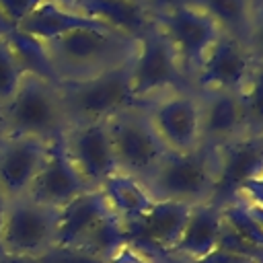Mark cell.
<instances>
[{
  "label": "cell",
  "instance_id": "cell-1",
  "mask_svg": "<svg viewBox=\"0 0 263 263\" xmlns=\"http://www.w3.org/2000/svg\"><path fill=\"white\" fill-rule=\"evenodd\" d=\"M136 43L138 39L109 27H86L47 41L45 49L58 80L68 82L125 66L136 51Z\"/></svg>",
  "mask_w": 263,
  "mask_h": 263
},
{
  "label": "cell",
  "instance_id": "cell-2",
  "mask_svg": "<svg viewBox=\"0 0 263 263\" xmlns=\"http://www.w3.org/2000/svg\"><path fill=\"white\" fill-rule=\"evenodd\" d=\"M220 181V148L199 146L197 150L166 152L156 171L144 183L154 199L197 205L216 199Z\"/></svg>",
  "mask_w": 263,
  "mask_h": 263
},
{
  "label": "cell",
  "instance_id": "cell-3",
  "mask_svg": "<svg viewBox=\"0 0 263 263\" xmlns=\"http://www.w3.org/2000/svg\"><path fill=\"white\" fill-rule=\"evenodd\" d=\"M2 113L6 136H33L51 142L68 129L60 84L35 74L23 76Z\"/></svg>",
  "mask_w": 263,
  "mask_h": 263
},
{
  "label": "cell",
  "instance_id": "cell-4",
  "mask_svg": "<svg viewBox=\"0 0 263 263\" xmlns=\"http://www.w3.org/2000/svg\"><path fill=\"white\" fill-rule=\"evenodd\" d=\"M154 23L171 43L189 84L201 60L224 33L212 16L187 0H171L154 10Z\"/></svg>",
  "mask_w": 263,
  "mask_h": 263
},
{
  "label": "cell",
  "instance_id": "cell-5",
  "mask_svg": "<svg viewBox=\"0 0 263 263\" xmlns=\"http://www.w3.org/2000/svg\"><path fill=\"white\" fill-rule=\"evenodd\" d=\"M68 125L76 121L109 119L136 103L129 82V62L103 74L60 82Z\"/></svg>",
  "mask_w": 263,
  "mask_h": 263
},
{
  "label": "cell",
  "instance_id": "cell-6",
  "mask_svg": "<svg viewBox=\"0 0 263 263\" xmlns=\"http://www.w3.org/2000/svg\"><path fill=\"white\" fill-rule=\"evenodd\" d=\"M107 125L119 173L146 183L166 154V148L148 119L146 107L134 103L109 117Z\"/></svg>",
  "mask_w": 263,
  "mask_h": 263
},
{
  "label": "cell",
  "instance_id": "cell-7",
  "mask_svg": "<svg viewBox=\"0 0 263 263\" xmlns=\"http://www.w3.org/2000/svg\"><path fill=\"white\" fill-rule=\"evenodd\" d=\"M142 105L166 152L183 154L203 146L201 99L193 86L166 90Z\"/></svg>",
  "mask_w": 263,
  "mask_h": 263
},
{
  "label": "cell",
  "instance_id": "cell-8",
  "mask_svg": "<svg viewBox=\"0 0 263 263\" xmlns=\"http://www.w3.org/2000/svg\"><path fill=\"white\" fill-rule=\"evenodd\" d=\"M129 82L136 103H146L173 88L191 86L156 23L136 43V51L129 60Z\"/></svg>",
  "mask_w": 263,
  "mask_h": 263
},
{
  "label": "cell",
  "instance_id": "cell-9",
  "mask_svg": "<svg viewBox=\"0 0 263 263\" xmlns=\"http://www.w3.org/2000/svg\"><path fill=\"white\" fill-rule=\"evenodd\" d=\"M55 238L58 210L37 203L27 195L6 201L2 224L4 253L41 257L55 247Z\"/></svg>",
  "mask_w": 263,
  "mask_h": 263
},
{
  "label": "cell",
  "instance_id": "cell-10",
  "mask_svg": "<svg viewBox=\"0 0 263 263\" xmlns=\"http://www.w3.org/2000/svg\"><path fill=\"white\" fill-rule=\"evenodd\" d=\"M62 140L68 158L90 189H101L119 173L107 119L70 123Z\"/></svg>",
  "mask_w": 263,
  "mask_h": 263
},
{
  "label": "cell",
  "instance_id": "cell-11",
  "mask_svg": "<svg viewBox=\"0 0 263 263\" xmlns=\"http://www.w3.org/2000/svg\"><path fill=\"white\" fill-rule=\"evenodd\" d=\"M257 60L245 39L222 33L210 47L191 78V86L203 90L242 92Z\"/></svg>",
  "mask_w": 263,
  "mask_h": 263
},
{
  "label": "cell",
  "instance_id": "cell-12",
  "mask_svg": "<svg viewBox=\"0 0 263 263\" xmlns=\"http://www.w3.org/2000/svg\"><path fill=\"white\" fill-rule=\"evenodd\" d=\"M90 187L84 183V179L80 177V173L76 171L72 160L68 158L64 140L60 136L49 142L47 156H45L35 181L31 183L27 197H31L33 201L43 203L47 208L60 210L68 201H72L74 197H78L80 193H84Z\"/></svg>",
  "mask_w": 263,
  "mask_h": 263
},
{
  "label": "cell",
  "instance_id": "cell-13",
  "mask_svg": "<svg viewBox=\"0 0 263 263\" xmlns=\"http://www.w3.org/2000/svg\"><path fill=\"white\" fill-rule=\"evenodd\" d=\"M191 208L193 205L179 203V201L154 199L148 214L138 224L125 230V238L132 245L160 259H166L181 238V232L185 228Z\"/></svg>",
  "mask_w": 263,
  "mask_h": 263
},
{
  "label": "cell",
  "instance_id": "cell-14",
  "mask_svg": "<svg viewBox=\"0 0 263 263\" xmlns=\"http://www.w3.org/2000/svg\"><path fill=\"white\" fill-rule=\"evenodd\" d=\"M47 150L49 142L33 136H6L0 142V191L6 199L27 195Z\"/></svg>",
  "mask_w": 263,
  "mask_h": 263
},
{
  "label": "cell",
  "instance_id": "cell-15",
  "mask_svg": "<svg viewBox=\"0 0 263 263\" xmlns=\"http://www.w3.org/2000/svg\"><path fill=\"white\" fill-rule=\"evenodd\" d=\"M199 99H201V138L205 146L224 148L247 136L245 111L238 92L203 90L199 92Z\"/></svg>",
  "mask_w": 263,
  "mask_h": 263
},
{
  "label": "cell",
  "instance_id": "cell-16",
  "mask_svg": "<svg viewBox=\"0 0 263 263\" xmlns=\"http://www.w3.org/2000/svg\"><path fill=\"white\" fill-rule=\"evenodd\" d=\"M222 201L212 199L191 208L179 242L166 259L179 263H197L218 249L222 234Z\"/></svg>",
  "mask_w": 263,
  "mask_h": 263
},
{
  "label": "cell",
  "instance_id": "cell-17",
  "mask_svg": "<svg viewBox=\"0 0 263 263\" xmlns=\"http://www.w3.org/2000/svg\"><path fill=\"white\" fill-rule=\"evenodd\" d=\"M107 218H113V212L101 189H88L80 193L58 210L55 247H80Z\"/></svg>",
  "mask_w": 263,
  "mask_h": 263
},
{
  "label": "cell",
  "instance_id": "cell-18",
  "mask_svg": "<svg viewBox=\"0 0 263 263\" xmlns=\"http://www.w3.org/2000/svg\"><path fill=\"white\" fill-rule=\"evenodd\" d=\"M74 8L132 39L154 25V10L146 0H76Z\"/></svg>",
  "mask_w": 263,
  "mask_h": 263
},
{
  "label": "cell",
  "instance_id": "cell-19",
  "mask_svg": "<svg viewBox=\"0 0 263 263\" xmlns=\"http://www.w3.org/2000/svg\"><path fill=\"white\" fill-rule=\"evenodd\" d=\"M86 27H107V25H103L101 21H97L60 0H43L18 25V31L41 41V43H47L51 39H58V37L70 33V31L86 29Z\"/></svg>",
  "mask_w": 263,
  "mask_h": 263
},
{
  "label": "cell",
  "instance_id": "cell-20",
  "mask_svg": "<svg viewBox=\"0 0 263 263\" xmlns=\"http://www.w3.org/2000/svg\"><path fill=\"white\" fill-rule=\"evenodd\" d=\"M113 216L119 220V224L127 230L134 224H138L148 210L154 203L152 193L148 191V187L123 173H117L115 177H111L103 187H101Z\"/></svg>",
  "mask_w": 263,
  "mask_h": 263
},
{
  "label": "cell",
  "instance_id": "cell-21",
  "mask_svg": "<svg viewBox=\"0 0 263 263\" xmlns=\"http://www.w3.org/2000/svg\"><path fill=\"white\" fill-rule=\"evenodd\" d=\"M201 8L208 16L216 21V25L238 39L249 43V33L253 27L255 6L251 0H187Z\"/></svg>",
  "mask_w": 263,
  "mask_h": 263
},
{
  "label": "cell",
  "instance_id": "cell-22",
  "mask_svg": "<svg viewBox=\"0 0 263 263\" xmlns=\"http://www.w3.org/2000/svg\"><path fill=\"white\" fill-rule=\"evenodd\" d=\"M222 216H224V224L236 236L263 251V226L257 222V218L249 212V208L240 199L222 201Z\"/></svg>",
  "mask_w": 263,
  "mask_h": 263
},
{
  "label": "cell",
  "instance_id": "cell-23",
  "mask_svg": "<svg viewBox=\"0 0 263 263\" xmlns=\"http://www.w3.org/2000/svg\"><path fill=\"white\" fill-rule=\"evenodd\" d=\"M240 101L245 111L247 136H257L263 129V60L255 64L240 92Z\"/></svg>",
  "mask_w": 263,
  "mask_h": 263
},
{
  "label": "cell",
  "instance_id": "cell-24",
  "mask_svg": "<svg viewBox=\"0 0 263 263\" xmlns=\"http://www.w3.org/2000/svg\"><path fill=\"white\" fill-rule=\"evenodd\" d=\"M23 76L25 70L21 68L8 39L0 33V107H4L16 92Z\"/></svg>",
  "mask_w": 263,
  "mask_h": 263
},
{
  "label": "cell",
  "instance_id": "cell-25",
  "mask_svg": "<svg viewBox=\"0 0 263 263\" xmlns=\"http://www.w3.org/2000/svg\"><path fill=\"white\" fill-rule=\"evenodd\" d=\"M43 0H0V33L18 29V25L41 4Z\"/></svg>",
  "mask_w": 263,
  "mask_h": 263
},
{
  "label": "cell",
  "instance_id": "cell-26",
  "mask_svg": "<svg viewBox=\"0 0 263 263\" xmlns=\"http://www.w3.org/2000/svg\"><path fill=\"white\" fill-rule=\"evenodd\" d=\"M230 199H240L251 205L263 208V162L236 187Z\"/></svg>",
  "mask_w": 263,
  "mask_h": 263
},
{
  "label": "cell",
  "instance_id": "cell-27",
  "mask_svg": "<svg viewBox=\"0 0 263 263\" xmlns=\"http://www.w3.org/2000/svg\"><path fill=\"white\" fill-rule=\"evenodd\" d=\"M39 259L41 263H105V259L76 247H53Z\"/></svg>",
  "mask_w": 263,
  "mask_h": 263
},
{
  "label": "cell",
  "instance_id": "cell-28",
  "mask_svg": "<svg viewBox=\"0 0 263 263\" xmlns=\"http://www.w3.org/2000/svg\"><path fill=\"white\" fill-rule=\"evenodd\" d=\"M105 263H166V259H160L125 240L119 247H115V251L105 259Z\"/></svg>",
  "mask_w": 263,
  "mask_h": 263
},
{
  "label": "cell",
  "instance_id": "cell-29",
  "mask_svg": "<svg viewBox=\"0 0 263 263\" xmlns=\"http://www.w3.org/2000/svg\"><path fill=\"white\" fill-rule=\"evenodd\" d=\"M249 47H251L255 60L261 62L263 60V8L255 10L253 27H251V33H249Z\"/></svg>",
  "mask_w": 263,
  "mask_h": 263
},
{
  "label": "cell",
  "instance_id": "cell-30",
  "mask_svg": "<svg viewBox=\"0 0 263 263\" xmlns=\"http://www.w3.org/2000/svg\"><path fill=\"white\" fill-rule=\"evenodd\" d=\"M197 263H255V261L249 259V257H242V255H236V253H230V251L218 247L214 253H210L208 257H203Z\"/></svg>",
  "mask_w": 263,
  "mask_h": 263
},
{
  "label": "cell",
  "instance_id": "cell-31",
  "mask_svg": "<svg viewBox=\"0 0 263 263\" xmlns=\"http://www.w3.org/2000/svg\"><path fill=\"white\" fill-rule=\"evenodd\" d=\"M0 263H41L39 257H27V255H10L4 253L0 257Z\"/></svg>",
  "mask_w": 263,
  "mask_h": 263
},
{
  "label": "cell",
  "instance_id": "cell-32",
  "mask_svg": "<svg viewBox=\"0 0 263 263\" xmlns=\"http://www.w3.org/2000/svg\"><path fill=\"white\" fill-rule=\"evenodd\" d=\"M6 197H4V193L0 191V257L4 255V251H2V224H4V210H6Z\"/></svg>",
  "mask_w": 263,
  "mask_h": 263
},
{
  "label": "cell",
  "instance_id": "cell-33",
  "mask_svg": "<svg viewBox=\"0 0 263 263\" xmlns=\"http://www.w3.org/2000/svg\"><path fill=\"white\" fill-rule=\"evenodd\" d=\"M6 138V123H4V113H2V107H0V142Z\"/></svg>",
  "mask_w": 263,
  "mask_h": 263
},
{
  "label": "cell",
  "instance_id": "cell-34",
  "mask_svg": "<svg viewBox=\"0 0 263 263\" xmlns=\"http://www.w3.org/2000/svg\"><path fill=\"white\" fill-rule=\"evenodd\" d=\"M166 2H168V0H148V4L152 6V10H158V8H162Z\"/></svg>",
  "mask_w": 263,
  "mask_h": 263
},
{
  "label": "cell",
  "instance_id": "cell-35",
  "mask_svg": "<svg viewBox=\"0 0 263 263\" xmlns=\"http://www.w3.org/2000/svg\"><path fill=\"white\" fill-rule=\"evenodd\" d=\"M251 2H253L255 10H257V8H263V0H251Z\"/></svg>",
  "mask_w": 263,
  "mask_h": 263
},
{
  "label": "cell",
  "instance_id": "cell-36",
  "mask_svg": "<svg viewBox=\"0 0 263 263\" xmlns=\"http://www.w3.org/2000/svg\"><path fill=\"white\" fill-rule=\"evenodd\" d=\"M253 138H257V142H259V144L263 146V129H261V132H259L257 136H253Z\"/></svg>",
  "mask_w": 263,
  "mask_h": 263
},
{
  "label": "cell",
  "instance_id": "cell-37",
  "mask_svg": "<svg viewBox=\"0 0 263 263\" xmlns=\"http://www.w3.org/2000/svg\"><path fill=\"white\" fill-rule=\"evenodd\" d=\"M166 263H179V261H173V259H166Z\"/></svg>",
  "mask_w": 263,
  "mask_h": 263
},
{
  "label": "cell",
  "instance_id": "cell-38",
  "mask_svg": "<svg viewBox=\"0 0 263 263\" xmlns=\"http://www.w3.org/2000/svg\"><path fill=\"white\" fill-rule=\"evenodd\" d=\"M168 2H171V0H168Z\"/></svg>",
  "mask_w": 263,
  "mask_h": 263
},
{
  "label": "cell",
  "instance_id": "cell-39",
  "mask_svg": "<svg viewBox=\"0 0 263 263\" xmlns=\"http://www.w3.org/2000/svg\"><path fill=\"white\" fill-rule=\"evenodd\" d=\"M146 2H148V0H146Z\"/></svg>",
  "mask_w": 263,
  "mask_h": 263
}]
</instances>
